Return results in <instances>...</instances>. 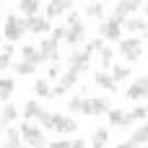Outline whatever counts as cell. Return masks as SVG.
<instances>
[{"instance_id": "obj_39", "label": "cell", "mask_w": 148, "mask_h": 148, "mask_svg": "<svg viewBox=\"0 0 148 148\" xmlns=\"http://www.w3.org/2000/svg\"><path fill=\"white\" fill-rule=\"evenodd\" d=\"M70 148H86V140L83 138H75V140H70Z\"/></svg>"}, {"instance_id": "obj_49", "label": "cell", "mask_w": 148, "mask_h": 148, "mask_svg": "<svg viewBox=\"0 0 148 148\" xmlns=\"http://www.w3.org/2000/svg\"><path fill=\"white\" fill-rule=\"evenodd\" d=\"M117 148H122V146H117Z\"/></svg>"}, {"instance_id": "obj_11", "label": "cell", "mask_w": 148, "mask_h": 148, "mask_svg": "<svg viewBox=\"0 0 148 148\" xmlns=\"http://www.w3.org/2000/svg\"><path fill=\"white\" fill-rule=\"evenodd\" d=\"M73 5H75V0H49V3H47V13H44V18L68 16V13L73 10Z\"/></svg>"}, {"instance_id": "obj_47", "label": "cell", "mask_w": 148, "mask_h": 148, "mask_svg": "<svg viewBox=\"0 0 148 148\" xmlns=\"http://www.w3.org/2000/svg\"><path fill=\"white\" fill-rule=\"evenodd\" d=\"M143 148H148V143H146V146H143Z\"/></svg>"}, {"instance_id": "obj_6", "label": "cell", "mask_w": 148, "mask_h": 148, "mask_svg": "<svg viewBox=\"0 0 148 148\" xmlns=\"http://www.w3.org/2000/svg\"><path fill=\"white\" fill-rule=\"evenodd\" d=\"M146 96H148V75H138V78L127 86L125 99H130V101H140V99H146Z\"/></svg>"}, {"instance_id": "obj_7", "label": "cell", "mask_w": 148, "mask_h": 148, "mask_svg": "<svg viewBox=\"0 0 148 148\" xmlns=\"http://www.w3.org/2000/svg\"><path fill=\"white\" fill-rule=\"evenodd\" d=\"M78 70H73V68H68V73H62L60 75V83L52 88V99H57V96H65L68 94V88H73L75 83H78Z\"/></svg>"}, {"instance_id": "obj_24", "label": "cell", "mask_w": 148, "mask_h": 148, "mask_svg": "<svg viewBox=\"0 0 148 148\" xmlns=\"http://www.w3.org/2000/svg\"><path fill=\"white\" fill-rule=\"evenodd\" d=\"M13 91H16V81H13V78H0V101H3V104L10 99Z\"/></svg>"}, {"instance_id": "obj_23", "label": "cell", "mask_w": 148, "mask_h": 148, "mask_svg": "<svg viewBox=\"0 0 148 148\" xmlns=\"http://www.w3.org/2000/svg\"><path fill=\"white\" fill-rule=\"evenodd\" d=\"M34 94H36L39 99H52V88H49L47 78H36V81H34Z\"/></svg>"}, {"instance_id": "obj_46", "label": "cell", "mask_w": 148, "mask_h": 148, "mask_svg": "<svg viewBox=\"0 0 148 148\" xmlns=\"http://www.w3.org/2000/svg\"><path fill=\"white\" fill-rule=\"evenodd\" d=\"M0 49H3V39H0Z\"/></svg>"}, {"instance_id": "obj_2", "label": "cell", "mask_w": 148, "mask_h": 148, "mask_svg": "<svg viewBox=\"0 0 148 148\" xmlns=\"http://www.w3.org/2000/svg\"><path fill=\"white\" fill-rule=\"evenodd\" d=\"M112 107H109V99L107 96H83V109L81 114L86 117H99V114H107Z\"/></svg>"}, {"instance_id": "obj_1", "label": "cell", "mask_w": 148, "mask_h": 148, "mask_svg": "<svg viewBox=\"0 0 148 148\" xmlns=\"http://www.w3.org/2000/svg\"><path fill=\"white\" fill-rule=\"evenodd\" d=\"M18 133H21V140H23V146H26V148H47L44 133H42L39 127H34L29 120H23V125L18 127Z\"/></svg>"}, {"instance_id": "obj_12", "label": "cell", "mask_w": 148, "mask_h": 148, "mask_svg": "<svg viewBox=\"0 0 148 148\" xmlns=\"http://www.w3.org/2000/svg\"><path fill=\"white\" fill-rule=\"evenodd\" d=\"M146 143H148V122H143L130 133V138L122 143V148H143Z\"/></svg>"}, {"instance_id": "obj_4", "label": "cell", "mask_w": 148, "mask_h": 148, "mask_svg": "<svg viewBox=\"0 0 148 148\" xmlns=\"http://www.w3.org/2000/svg\"><path fill=\"white\" fill-rule=\"evenodd\" d=\"M99 36H101L104 42H117V39L122 36V21H120L117 16L104 18L101 26H99Z\"/></svg>"}, {"instance_id": "obj_19", "label": "cell", "mask_w": 148, "mask_h": 148, "mask_svg": "<svg viewBox=\"0 0 148 148\" xmlns=\"http://www.w3.org/2000/svg\"><path fill=\"white\" fill-rule=\"evenodd\" d=\"M16 120H18V109H16L13 104H8V101H5V107L0 109V122H3V127H5V125H10V122H16Z\"/></svg>"}, {"instance_id": "obj_29", "label": "cell", "mask_w": 148, "mask_h": 148, "mask_svg": "<svg viewBox=\"0 0 148 148\" xmlns=\"http://www.w3.org/2000/svg\"><path fill=\"white\" fill-rule=\"evenodd\" d=\"M81 109H83V94L70 96V99H68V112H70V114H81Z\"/></svg>"}, {"instance_id": "obj_36", "label": "cell", "mask_w": 148, "mask_h": 148, "mask_svg": "<svg viewBox=\"0 0 148 148\" xmlns=\"http://www.w3.org/2000/svg\"><path fill=\"white\" fill-rule=\"evenodd\" d=\"M47 148H70V140H68V138H60V140L47 143Z\"/></svg>"}, {"instance_id": "obj_28", "label": "cell", "mask_w": 148, "mask_h": 148, "mask_svg": "<svg viewBox=\"0 0 148 148\" xmlns=\"http://www.w3.org/2000/svg\"><path fill=\"white\" fill-rule=\"evenodd\" d=\"M13 70H16V75H34V73H36V65H31V62L21 60V62H16V65H13Z\"/></svg>"}, {"instance_id": "obj_22", "label": "cell", "mask_w": 148, "mask_h": 148, "mask_svg": "<svg viewBox=\"0 0 148 148\" xmlns=\"http://www.w3.org/2000/svg\"><path fill=\"white\" fill-rule=\"evenodd\" d=\"M21 57L26 60V62H31V65H42V55H39V47H23L21 49Z\"/></svg>"}, {"instance_id": "obj_14", "label": "cell", "mask_w": 148, "mask_h": 148, "mask_svg": "<svg viewBox=\"0 0 148 148\" xmlns=\"http://www.w3.org/2000/svg\"><path fill=\"white\" fill-rule=\"evenodd\" d=\"M52 130L55 133H62V135H68V133H75L78 130V122L73 120V117H65V114H52Z\"/></svg>"}, {"instance_id": "obj_51", "label": "cell", "mask_w": 148, "mask_h": 148, "mask_svg": "<svg viewBox=\"0 0 148 148\" xmlns=\"http://www.w3.org/2000/svg\"><path fill=\"white\" fill-rule=\"evenodd\" d=\"M146 109H148V107H146Z\"/></svg>"}, {"instance_id": "obj_20", "label": "cell", "mask_w": 148, "mask_h": 148, "mask_svg": "<svg viewBox=\"0 0 148 148\" xmlns=\"http://www.w3.org/2000/svg\"><path fill=\"white\" fill-rule=\"evenodd\" d=\"M39 8H42V0H18V10L26 16H39Z\"/></svg>"}, {"instance_id": "obj_3", "label": "cell", "mask_w": 148, "mask_h": 148, "mask_svg": "<svg viewBox=\"0 0 148 148\" xmlns=\"http://www.w3.org/2000/svg\"><path fill=\"white\" fill-rule=\"evenodd\" d=\"M23 34H26L23 18L16 16V13H8V16H5V26H3V36H5L8 42H16V39H21Z\"/></svg>"}, {"instance_id": "obj_25", "label": "cell", "mask_w": 148, "mask_h": 148, "mask_svg": "<svg viewBox=\"0 0 148 148\" xmlns=\"http://www.w3.org/2000/svg\"><path fill=\"white\" fill-rule=\"evenodd\" d=\"M130 75H133L130 65H112V78H114V83H122V81H127Z\"/></svg>"}, {"instance_id": "obj_5", "label": "cell", "mask_w": 148, "mask_h": 148, "mask_svg": "<svg viewBox=\"0 0 148 148\" xmlns=\"http://www.w3.org/2000/svg\"><path fill=\"white\" fill-rule=\"evenodd\" d=\"M120 55L127 60V62H135L140 55H143V42L138 36H130V39H122L120 42Z\"/></svg>"}, {"instance_id": "obj_35", "label": "cell", "mask_w": 148, "mask_h": 148, "mask_svg": "<svg viewBox=\"0 0 148 148\" xmlns=\"http://www.w3.org/2000/svg\"><path fill=\"white\" fill-rule=\"evenodd\" d=\"M65 34H68V29H65V26H60V29H52V31H49V36H52L55 42H65Z\"/></svg>"}, {"instance_id": "obj_48", "label": "cell", "mask_w": 148, "mask_h": 148, "mask_svg": "<svg viewBox=\"0 0 148 148\" xmlns=\"http://www.w3.org/2000/svg\"><path fill=\"white\" fill-rule=\"evenodd\" d=\"M0 127H3V122H0Z\"/></svg>"}, {"instance_id": "obj_37", "label": "cell", "mask_w": 148, "mask_h": 148, "mask_svg": "<svg viewBox=\"0 0 148 148\" xmlns=\"http://www.w3.org/2000/svg\"><path fill=\"white\" fill-rule=\"evenodd\" d=\"M81 21V13H75V10H70L68 13V26H73V23H78Z\"/></svg>"}, {"instance_id": "obj_16", "label": "cell", "mask_w": 148, "mask_h": 148, "mask_svg": "<svg viewBox=\"0 0 148 148\" xmlns=\"http://www.w3.org/2000/svg\"><path fill=\"white\" fill-rule=\"evenodd\" d=\"M94 83L99 86V88H104V91H109V94H114L117 91V83H114V78L107 73V70H99L96 75H94Z\"/></svg>"}, {"instance_id": "obj_43", "label": "cell", "mask_w": 148, "mask_h": 148, "mask_svg": "<svg viewBox=\"0 0 148 148\" xmlns=\"http://www.w3.org/2000/svg\"><path fill=\"white\" fill-rule=\"evenodd\" d=\"M133 3H138V5H140V3H146V0H133Z\"/></svg>"}, {"instance_id": "obj_45", "label": "cell", "mask_w": 148, "mask_h": 148, "mask_svg": "<svg viewBox=\"0 0 148 148\" xmlns=\"http://www.w3.org/2000/svg\"><path fill=\"white\" fill-rule=\"evenodd\" d=\"M146 39H148V26H146Z\"/></svg>"}, {"instance_id": "obj_30", "label": "cell", "mask_w": 148, "mask_h": 148, "mask_svg": "<svg viewBox=\"0 0 148 148\" xmlns=\"http://www.w3.org/2000/svg\"><path fill=\"white\" fill-rule=\"evenodd\" d=\"M107 114H109V127H120V125H122V117H125L122 109H114V107H112Z\"/></svg>"}, {"instance_id": "obj_18", "label": "cell", "mask_w": 148, "mask_h": 148, "mask_svg": "<svg viewBox=\"0 0 148 148\" xmlns=\"http://www.w3.org/2000/svg\"><path fill=\"white\" fill-rule=\"evenodd\" d=\"M146 18H140V16H130V18H125L122 21V29H127L130 34H135V31H146Z\"/></svg>"}, {"instance_id": "obj_9", "label": "cell", "mask_w": 148, "mask_h": 148, "mask_svg": "<svg viewBox=\"0 0 148 148\" xmlns=\"http://www.w3.org/2000/svg\"><path fill=\"white\" fill-rule=\"evenodd\" d=\"M65 29H68L65 42H68L70 47L83 44V42H86V36H88V29H86V23H83V21H78V23H73V26H65Z\"/></svg>"}, {"instance_id": "obj_10", "label": "cell", "mask_w": 148, "mask_h": 148, "mask_svg": "<svg viewBox=\"0 0 148 148\" xmlns=\"http://www.w3.org/2000/svg\"><path fill=\"white\" fill-rule=\"evenodd\" d=\"M68 68H73V70H78V73H86L88 68H91V55L83 49H73L70 55H68Z\"/></svg>"}, {"instance_id": "obj_26", "label": "cell", "mask_w": 148, "mask_h": 148, "mask_svg": "<svg viewBox=\"0 0 148 148\" xmlns=\"http://www.w3.org/2000/svg\"><path fill=\"white\" fill-rule=\"evenodd\" d=\"M39 112H42V104H39L36 99H31V101L23 104V117H26V120H36Z\"/></svg>"}, {"instance_id": "obj_27", "label": "cell", "mask_w": 148, "mask_h": 148, "mask_svg": "<svg viewBox=\"0 0 148 148\" xmlns=\"http://www.w3.org/2000/svg\"><path fill=\"white\" fill-rule=\"evenodd\" d=\"M83 13H86L88 18H101V21H104V3H88Z\"/></svg>"}, {"instance_id": "obj_13", "label": "cell", "mask_w": 148, "mask_h": 148, "mask_svg": "<svg viewBox=\"0 0 148 148\" xmlns=\"http://www.w3.org/2000/svg\"><path fill=\"white\" fill-rule=\"evenodd\" d=\"M23 26L31 34H49L52 31L49 29V18H44V16H26L23 18Z\"/></svg>"}, {"instance_id": "obj_41", "label": "cell", "mask_w": 148, "mask_h": 148, "mask_svg": "<svg viewBox=\"0 0 148 148\" xmlns=\"http://www.w3.org/2000/svg\"><path fill=\"white\" fill-rule=\"evenodd\" d=\"M143 10H146V16H148V0H146V3H143Z\"/></svg>"}, {"instance_id": "obj_31", "label": "cell", "mask_w": 148, "mask_h": 148, "mask_svg": "<svg viewBox=\"0 0 148 148\" xmlns=\"http://www.w3.org/2000/svg\"><path fill=\"white\" fill-rule=\"evenodd\" d=\"M99 55H101V70H107V68L112 65V60H114V52H112L109 47H101Z\"/></svg>"}, {"instance_id": "obj_15", "label": "cell", "mask_w": 148, "mask_h": 148, "mask_svg": "<svg viewBox=\"0 0 148 148\" xmlns=\"http://www.w3.org/2000/svg\"><path fill=\"white\" fill-rule=\"evenodd\" d=\"M138 3H133V0H120L117 5H114V13L112 16H117L120 21H125V18H130V13H138Z\"/></svg>"}, {"instance_id": "obj_50", "label": "cell", "mask_w": 148, "mask_h": 148, "mask_svg": "<svg viewBox=\"0 0 148 148\" xmlns=\"http://www.w3.org/2000/svg\"><path fill=\"white\" fill-rule=\"evenodd\" d=\"M0 16H3V13H0Z\"/></svg>"}, {"instance_id": "obj_8", "label": "cell", "mask_w": 148, "mask_h": 148, "mask_svg": "<svg viewBox=\"0 0 148 148\" xmlns=\"http://www.w3.org/2000/svg\"><path fill=\"white\" fill-rule=\"evenodd\" d=\"M39 55H42V62H57L60 60V42H55L52 36H44L42 44H39Z\"/></svg>"}, {"instance_id": "obj_17", "label": "cell", "mask_w": 148, "mask_h": 148, "mask_svg": "<svg viewBox=\"0 0 148 148\" xmlns=\"http://www.w3.org/2000/svg\"><path fill=\"white\" fill-rule=\"evenodd\" d=\"M109 143V127H96L91 135V148H107Z\"/></svg>"}, {"instance_id": "obj_32", "label": "cell", "mask_w": 148, "mask_h": 148, "mask_svg": "<svg viewBox=\"0 0 148 148\" xmlns=\"http://www.w3.org/2000/svg\"><path fill=\"white\" fill-rule=\"evenodd\" d=\"M16 143H23V140H21V133H18L16 127H8V130H5V146H16Z\"/></svg>"}, {"instance_id": "obj_40", "label": "cell", "mask_w": 148, "mask_h": 148, "mask_svg": "<svg viewBox=\"0 0 148 148\" xmlns=\"http://www.w3.org/2000/svg\"><path fill=\"white\" fill-rule=\"evenodd\" d=\"M5 148H26L23 143H16V146H5Z\"/></svg>"}, {"instance_id": "obj_34", "label": "cell", "mask_w": 148, "mask_h": 148, "mask_svg": "<svg viewBox=\"0 0 148 148\" xmlns=\"http://www.w3.org/2000/svg\"><path fill=\"white\" fill-rule=\"evenodd\" d=\"M101 47H104V39H101V36H96V39H88V42H86V52H88V55H91V52H99Z\"/></svg>"}, {"instance_id": "obj_42", "label": "cell", "mask_w": 148, "mask_h": 148, "mask_svg": "<svg viewBox=\"0 0 148 148\" xmlns=\"http://www.w3.org/2000/svg\"><path fill=\"white\" fill-rule=\"evenodd\" d=\"M88 3H107V0H88Z\"/></svg>"}, {"instance_id": "obj_21", "label": "cell", "mask_w": 148, "mask_h": 148, "mask_svg": "<svg viewBox=\"0 0 148 148\" xmlns=\"http://www.w3.org/2000/svg\"><path fill=\"white\" fill-rule=\"evenodd\" d=\"M13 44L8 42V44H3V49H0V73H5L10 65H13Z\"/></svg>"}, {"instance_id": "obj_44", "label": "cell", "mask_w": 148, "mask_h": 148, "mask_svg": "<svg viewBox=\"0 0 148 148\" xmlns=\"http://www.w3.org/2000/svg\"><path fill=\"white\" fill-rule=\"evenodd\" d=\"M0 148H5V143H3V140H0Z\"/></svg>"}, {"instance_id": "obj_33", "label": "cell", "mask_w": 148, "mask_h": 148, "mask_svg": "<svg viewBox=\"0 0 148 148\" xmlns=\"http://www.w3.org/2000/svg\"><path fill=\"white\" fill-rule=\"evenodd\" d=\"M52 114H55V112H47V109H42V112H39V117H36V120H39V125H42L44 130H52Z\"/></svg>"}, {"instance_id": "obj_38", "label": "cell", "mask_w": 148, "mask_h": 148, "mask_svg": "<svg viewBox=\"0 0 148 148\" xmlns=\"http://www.w3.org/2000/svg\"><path fill=\"white\" fill-rule=\"evenodd\" d=\"M47 78H60V68H57L55 62L49 65V70H47Z\"/></svg>"}]
</instances>
